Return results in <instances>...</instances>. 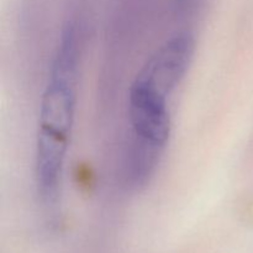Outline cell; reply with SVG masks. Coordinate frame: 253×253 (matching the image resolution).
<instances>
[{"label":"cell","mask_w":253,"mask_h":253,"mask_svg":"<svg viewBox=\"0 0 253 253\" xmlns=\"http://www.w3.org/2000/svg\"><path fill=\"white\" fill-rule=\"evenodd\" d=\"M168 98L169 95L138 74L130 89L128 115L135 146L138 148L137 156L142 162L143 175L147 173V167L155 166L156 158L169 137Z\"/></svg>","instance_id":"7a4b0ae2"},{"label":"cell","mask_w":253,"mask_h":253,"mask_svg":"<svg viewBox=\"0 0 253 253\" xmlns=\"http://www.w3.org/2000/svg\"><path fill=\"white\" fill-rule=\"evenodd\" d=\"M194 49V36L179 32L158 48L138 74L170 95L187 73Z\"/></svg>","instance_id":"3957f363"},{"label":"cell","mask_w":253,"mask_h":253,"mask_svg":"<svg viewBox=\"0 0 253 253\" xmlns=\"http://www.w3.org/2000/svg\"><path fill=\"white\" fill-rule=\"evenodd\" d=\"M78 35L64 30L52 62L42 95L36 143V183L39 195L53 207L61 192L62 175L73 128L79 59Z\"/></svg>","instance_id":"6da1fadb"}]
</instances>
